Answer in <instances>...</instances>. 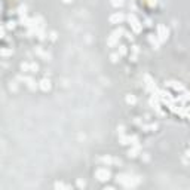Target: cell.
I'll list each match as a JSON object with an SVG mask.
<instances>
[{"label":"cell","mask_w":190,"mask_h":190,"mask_svg":"<svg viewBox=\"0 0 190 190\" xmlns=\"http://www.w3.org/2000/svg\"><path fill=\"white\" fill-rule=\"evenodd\" d=\"M116 180H117V183L123 184L125 187H134V186H137L138 183H140V178L138 177H131V175H126V174L117 175Z\"/></svg>","instance_id":"obj_1"},{"label":"cell","mask_w":190,"mask_h":190,"mask_svg":"<svg viewBox=\"0 0 190 190\" xmlns=\"http://www.w3.org/2000/svg\"><path fill=\"white\" fill-rule=\"evenodd\" d=\"M128 21H129V24H131V28H132L135 33H140V31L143 30V24H140V21L135 18L134 13L128 15Z\"/></svg>","instance_id":"obj_2"},{"label":"cell","mask_w":190,"mask_h":190,"mask_svg":"<svg viewBox=\"0 0 190 190\" xmlns=\"http://www.w3.org/2000/svg\"><path fill=\"white\" fill-rule=\"evenodd\" d=\"M120 34H125L123 28H119V30L113 31V34H111V36L107 39V45L108 46H115L116 43H117V40H119V37H120Z\"/></svg>","instance_id":"obj_3"},{"label":"cell","mask_w":190,"mask_h":190,"mask_svg":"<svg viewBox=\"0 0 190 190\" xmlns=\"http://www.w3.org/2000/svg\"><path fill=\"white\" fill-rule=\"evenodd\" d=\"M95 177H97L100 181H107L110 178V171L107 168H98L95 171Z\"/></svg>","instance_id":"obj_4"},{"label":"cell","mask_w":190,"mask_h":190,"mask_svg":"<svg viewBox=\"0 0 190 190\" xmlns=\"http://www.w3.org/2000/svg\"><path fill=\"white\" fill-rule=\"evenodd\" d=\"M168 34H169V31H168V28L165 27V25H158V39H159V42H165L166 39H168Z\"/></svg>","instance_id":"obj_5"},{"label":"cell","mask_w":190,"mask_h":190,"mask_svg":"<svg viewBox=\"0 0 190 190\" xmlns=\"http://www.w3.org/2000/svg\"><path fill=\"white\" fill-rule=\"evenodd\" d=\"M123 20H125V15L122 12H116V13H113L110 16V22L111 24H119V22H122Z\"/></svg>","instance_id":"obj_6"},{"label":"cell","mask_w":190,"mask_h":190,"mask_svg":"<svg viewBox=\"0 0 190 190\" xmlns=\"http://www.w3.org/2000/svg\"><path fill=\"white\" fill-rule=\"evenodd\" d=\"M20 79L21 80H24V82H27V86H28V88L30 89H36V82H34V79H33V77H27V76H21L20 77Z\"/></svg>","instance_id":"obj_7"},{"label":"cell","mask_w":190,"mask_h":190,"mask_svg":"<svg viewBox=\"0 0 190 190\" xmlns=\"http://www.w3.org/2000/svg\"><path fill=\"white\" fill-rule=\"evenodd\" d=\"M39 88L42 89V91H49L51 89V82L48 80V79H42L40 82H39Z\"/></svg>","instance_id":"obj_8"},{"label":"cell","mask_w":190,"mask_h":190,"mask_svg":"<svg viewBox=\"0 0 190 190\" xmlns=\"http://www.w3.org/2000/svg\"><path fill=\"white\" fill-rule=\"evenodd\" d=\"M138 153H140V144L137 143V144H134V147L129 150V156H131V158H135Z\"/></svg>","instance_id":"obj_9"},{"label":"cell","mask_w":190,"mask_h":190,"mask_svg":"<svg viewBox=\"0 0 190 190\" xmlns=\"http://www.w3.org/2000/svg\"><path fill=\"white\" fill-rule=\"evenodd\" d=\"M101 162L107 163V165H110V163H120V160L113 159V158H110V156H104V158H101Z\"/></svg>","instance_id":"obj_10"},{"label":"cell","mask_w":190,"mask_h":190,"mask_svg":"<svg viewBox=\"0 0 190 190\" xmlns=\"http://www.w3.org/2000/svg\"><path fill=\"white\" fill-rule=\"evenodd\" d=\"M169 86H172V88H174V89H180V91H183L184 89V86L183 85H180V83H177V82H169Z\"/></svg>","instance_id":"obj_11"},{"label":"cell","mask_w":190,"mask_h":190,"mask_svg":"<svg viewBox=\"0 0 190 190\" xmlns=\"http://www.w3.org/2000/svg\"><path fill=\"white\" fill-rule=\"evenodd\" d=\"M25 11H27V7H25L24 5H21V6H20V9H18L20 16H25V15H27V12H25Z\"/></svg>","instance_id":"obj_12"},{"label":"cell","mask_w":190,"mask_h":190,"mask_svg":"<svg viewBox=\"0 0 190 190\" xmlns=\"http://www.w3.org/2000/svg\"><path fill=\"white\" fill-rule=\"evenodd\" d=\"M110 3L113 5L115 7H119V6L123 5V0H110Z\"/></svg>","instance_id":"obj_13"},{"label":"cell","mask_w":190,"mask_h":190,"mask_svg":"<svg viewBox=\"0 0 190 190\" xmlns=\"http://www.w3.org/2000/svg\"><path fill=\"white\" fill-rule=\"evenodd\" d=\"M149 40L152 42V45H153L154 48H158V46H159V40H158L156 37H153V36H150V37H149Z\"/></svg>","instance_id":"obj_14"},{"label":"cell","mask_w":190,"mask_h":190,"mask_svg":"<svg viewBox=\"0 0 190 190\" xmlns=\"http://www.w3.org/2000/svg\"><path fill=\"white\" fill-rule=\"evenodd\" d=\"M30 68H31V64H28V63H22L21 64V70L22 71H28Z\"/></svg>","instance_id":"obj_15"},{"label":"cell","mask_w":190,"mask_h":190,"mask_svg":"<svg viewBox=\"0 0 190 190\" xmlns=\"http://www.w3.org/2000/svg\"><path fill=\"white\" fill-rule=\"evenodd\" d=\"M135 97H134V95H128V97H126V102H129V104H135Z\"/></svg>","instance_id":"obj_16"},{"label":"cell","mask_w":190,"mask_h":190,"mask_svg":"<svg viewBox=\"0 0 190 190\" xmlns=\"http://www.w3.org/2000/svg\"><path fill=\"white\" fill-rule=\"evenodd\" d=\"M119 55H126V46H123V45L119 46Z\"/></svg>","instance_id":"obj_17"},{"label":"cell","mask_w":190,"mask_h":190,"mask_svg":"<svg viewBox=\"0 0 190 190\" xmlns=\"http://www.w3.org/2000/svg\"><path fill=\"white\" fill-rule=\"evenodd\" d=\"M13 51L12 49H2V55L3 57H7V55H12Z\"/></svg>","instance_id":"obj_18"},{"label":"cell","mask_w":190,"mask_h":190,"mask_svg":"<svg viewBox=\"0 0 190 190\" xmlns=\"http://www.w3.org/2000/svg\"><path fill=\"white\" fill-rule=\"evenodd\" d=\"M15 24H16V22H13V21H9V22H7V25H6V27H7V28H13V27H15Z\"/></svg>","instance_id":"obj_19"},{"label":"cell","mask_w":190,"mask_h":190,"mask_svg":"<svg viewBox=\"0 0 190 190\" xmlns=\"http://www.w3.org/2000/svg\"><path fill=\"white\" fill-rule=\"evenodd\" d=\"M55 187H57V189H67V186H64L63 183H57Z\"/></svg>","instance_id":"obj_20"},{"label":"cell","mask_w":190,"mask_h":190,"mask_svg":"<svg viewBox=\"0 0 190 190\" xmlns=\"http://www.w3.org/2000/svg\"><path fill=\"white\" fill-rule=\"evenodd\" d=\"M117 58H119V55H117V54H113V55H111V61L116 63V61H117Z\"/></svg>","instance_id":"obj_21"},{"label":"cell","mask_w":190,"mask_h":190,"mask_svg":"<svg viewBox=\"0 0 190 190\" xmlns=\"http://www.w3.org/2000/svg\"><path fill=\"white\" fill-rule=\"evenodd\" d=\"M77 186H79V187H85L86 184H85V181H82V180H79V181H77Z\"/></svg>","instance_id":"obj_22"},{"label":"cell","mask_w":190,"mask_h":190,"mask_svg":"<svg viewBox=\"0 0 190 190\" xmlns=\"http://www.w3.org/2000/svg\"><path fill=\"white\" fill-rule=\"evenodd\" d=\"M63 2H64V3H70V2H71V0H63Z\"/></svg>","instance_id":"obj_23"},{"label":"cell","mask_w":190,"mask_h":190,"mask_svg":"<svg viewBox=\"0 0 190 190\" xmlns=\"http://www.w3.org/2000/svg\"><path fill=\"white\" fill-rule=\"evenodd\" d=\"M187 156H189V158H190V150H189V152H187Z\"/></svg>","instance_id":"obj_24"}]
</instances>
